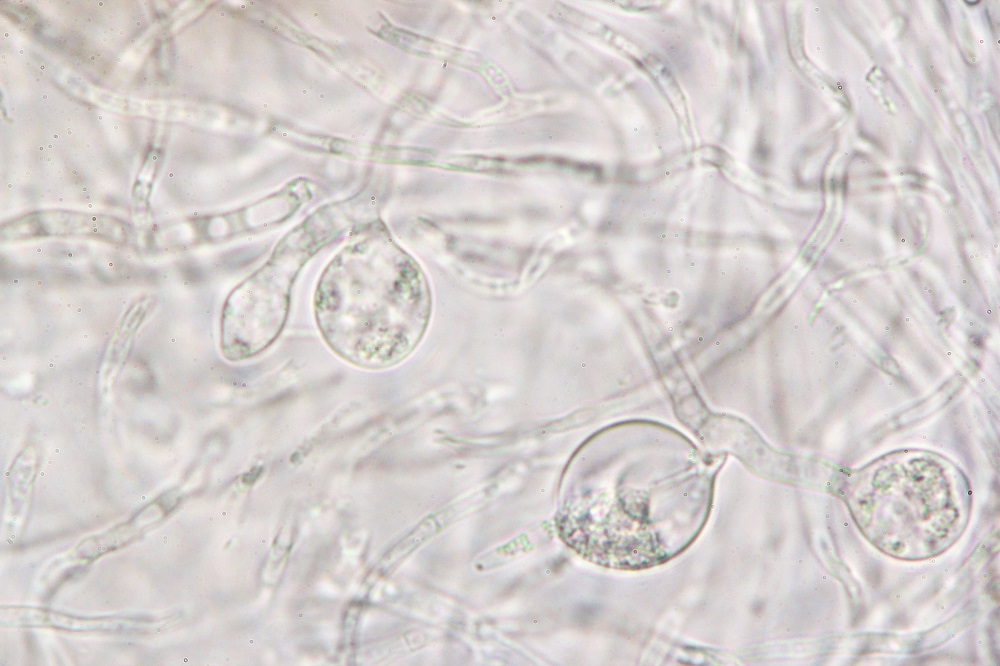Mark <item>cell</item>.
I'll return each instance as SVG.
<instances>
[{"label": "cell", "mask_w": 1000, "mask_h": 666, "mask_svg": "<svg viewBox=\"0 0 1000 666\" xmlns=\"http://www.w3.org/2000/svg\"><path fill=\"white\" fill-rule=\"evenodd\" d=\"M314 314L330 349L369 370L392 367L418 346L432 302L417 261L380 226L357 231L322 272Z\"/></svg>", "instance_id": "cell-1"}, {"label": "cell", "mask_w": 1000, "mask_h": 666, "mask_svg": "<svg viewBox=\"0 0 1000 666\" xmlns=\"http://www.w3.org/2000/svg\"><path fill=\"white\" fill-rule=\"evenodd\" d=\"M312 218L275 246L268 260L227 297L221 314L220 348L229 361L257 356L281 334L292 287L305 264L343 231Z\"/></svg>", "instance_id": "cell-2"}, {"label": "cell", "mask_w": 1000, "mask_h": 666, "mask_svg": "<svg viewBox=\"0 0 1000 666\" xmlns=\"http://www.w3.org/2000/svg\"><path fill=\"white\" fill-rule=\"evenodd\" d=\"M1 237L5 241L81 237L124 246L129 243L131 233L126 224L114 218L53 211L31 214L8 223L2 227Z\"/></svg>", "instance_id": "cell-3"}, {"label": "cell", "mask_w": 1000, "mask_h": 666, "mask_svg": "<svg viewBox=\"0 0 1000 666\" xmlns=\"http://www.w3.org/2000/svg\"><path fill=\"white\" fill-rule=\"evenodd\" d=\"M151 305V299L145 297L131 306L113 333L106 349L100 379L103 390H109L115 376L118 374L130 351L134 336L144 320Z\"/></svg>", "instance_id": "cell-4"}, {"label": "cell", "mask_w": 1000, "mask_h": 666, "mask_svg": "<svg viewBox=\"0 0 1000 666\" xmlns=\"http://www.w3.org/2000/svg\"><path fill=\"white\" fill-rule=\"evenodd\" d=\"M966 3H968V4H977V3H979V1H975V2H967L966 1Z\"/></svg>", "instance_id": "cell-5"}]
</instances>
